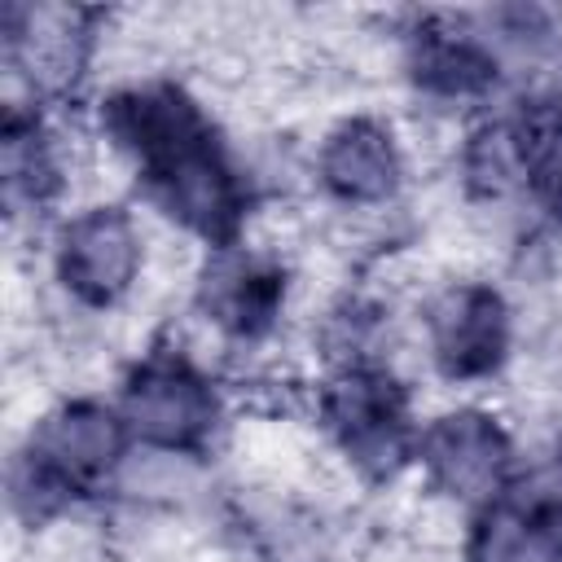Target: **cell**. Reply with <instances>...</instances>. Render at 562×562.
Returning a JSON list of instances; mask_svg holds the SVG:
<instances>
[{
	"label": "cell",
	"mask_w": 562,
	"mask_h": 562,
	"mask_svg": "<svg viewBox=\"0 0 562 562\" xmlns=\"http://www.w3.org/2000/svg\"><path fill=\"white\" fill-rule=\"evenodd\" d=\"M101 123L136 158L149 198L171 220L215 246L237 237L246 211L241 180L206 114L176 83H145L110 97Z\"/></svg>",
	"instance_id": "cell-1"
},
{
	"label": "cell",
	"mask_w": 562,
	"mask_h": 562,
	"mask_svg": "<svg viewBox=\"0 0 562 562\" xmlns=\"http://www.w3.org/2000/svg\"><path fill=\"white\" fill-rule=\"evenodd\" d=\"M127 448V422H119L101 404H66L31 435V448L18 461L13 496L22 514L40 518L57 505L88 492L101 474L114 470V461Z\"/></svg>",
	"instance_id": "cell-2"
},
{
	"label": "cell",
	"mask_w": 562,
	"mask_h": 562,
	"mask_svg": "<svg viewBox=\"0 0 562 562\" xmlns=\"http://www.w3.org/2000/svg\"><path fill=\"white\" fill-rule=\"evenodd\" d=\"M325 426L338 448L369 474L386 479L408 457V404L382 369H347L325 391Z\"/></svg>",
	"instance_id": "cell-3"
},
{
	"label": "cell",
	"mask_w": 562,
	"mask_h": 562,
	"mask_svg": "<svg viewBox=\"0 0 562 562\" xmlns=\"http://www.w3.org/2000/svg\"><path fill=\"white\" fill-rule=\"evenodd\" d=\"M215 391L180 356L145 360L123 386V422L154 448L193 452L215 430Z\"/></svg>",
	"instance_id": "cell-4"
},
{
	"label": "cell",
	"mask_w": 562,
	"mask_h": 562,
	"mask_svg": "<svg viewBox=\"0 0 562 562\" xmlns=\"http://www.w3.org/2000/svg\"><path fill=\"white\" fill-rule=\"evenodd\" d=\"M470 562H562V470L505 483L474 522Z\"/></svg>",
	"instance_id": "cell-5"
},
{
	"label": "cell",
	"mask_w": 562,
	"mask_h": 562,
	"mask_svg": "<svg viewBox=\"0 0 562 562\" xmlns=\"http://www.w3.org/2000/svg\"><path fill=\"white\" fill-rule=\"evenodd\" d=\"M509 457L505 430L474 408L448 413L422 435V465L430 470L435 487L461 501H492L509 483Z\"/></svg>",
	"instance_id": "cell-6"
},
{
	"label": "cell",
	"mask_w": 562,
	"mask_h": 562,
	"mask_svg": "<svg viewBox=\"0 0 562 562\" xmlns=\"http://www.w3.org/2000/svg\"><path fill=\"white\" fill-rule=\"evenodd\" d=\"M136 268H140V241L123 211L92 206L66 224L57 246V272L75 299L105 307L132 285Z\"/></svg>",
	"instance_id": "cell-7"
},
{
	"label": "cell",
	"mask_w": 562,
	"mask_h": 562,
	"mask_svg": "<svg viewBox=\"0 0 562 562\" xmlns=\"http://www.w3.org/2000/svg\"><path fill=\"white\" fill-rule=\"evenodd\" d=\"M430 347H435V364L452 382L492 373L509 347V316L501 294L487 285L448 290L430 307Z\"/></svg>",
	"instance_id": "cell-8"
},
{
	"label": "cell",
	"mask_w": 562,
	"mask_h": 562,
	"mask_svg": "<svg viewBox=\"0 0 562 562\" xmlns=\"http://www.w3.org/2000/svg\"><path fill=\"white\" fill-rule=\"evenodd\" d=\"M321 180L342 202H382L400 184V154L382 123L347 119L321 149Z\"/></svg>",
	"instance_id": "cell-9"
},
{
	"label": "cell",
	"mask_w": 562,
	"mask_h": 562,
	"mask_svg": "<svg viewBox=\"0 0 562 562\" xmlns=\"http://www.w3.org/2000/svg\"><path fill=\"white\" fill-rule=\"evenodd\" d=\"M281 294H285L281 272L255 255H220L206 272V285H202L206 312L246 338L263 334L277 321Z\"/></svg>",
	"instance_id": "cell-10"
},
{
	"label": "cell",
	"mask_w": 562,
	"mask_h": 562,
	"mask_svg": "<svg viewBox=\"0 0 562 562\" xmlns=\"http://www.w3.org/2000/svg\"><path fill=\"white\" fill-rule=\"evenodd\" d=\"M408 66L413 79L439 97H474L496 79L492 53L465 31H448V26H422L413 35Z\"/></svg>",
	"instance_id": "cell-11"
},
{
	"label": "cell",
	"mask_w": 562,
	"mask_h": 562,
	"mask_svg": "<svg viewBox=\"0 0 562 562\" xmlns=\"http://www.w3.org/2000/svg\"><path fill=\"white\" fill-rule=\"evenodd\" d=\"M509 145L527 180L549 202H562V97L527 105L518 127L509 132Z\"/></svg>",
	"instance_id": "cell-12"
},
{
	"label": "cell",
	"mask_w": 562,
	"mask_h": 562,
	"mask_svg": "<svg viewBox=\"0 0 562 562\" xmlns=\"http://www.w3.org/2000/svg\"><path fill=\"white\" fill-rule=\"evenodd\" d=\"M4 189L13 202L18 198L40 202L53 189V162H48V145H44L35 119L9 114V123H4Z\"/></svg>",
	"instance_id": "cell-13"
}]
</instances>
